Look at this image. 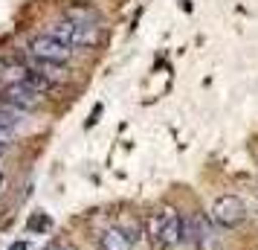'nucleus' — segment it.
I'll use <instances>...</instances> for the list:
<instances>
[{
	"instance_id": "nucleus-13",
	"label": "nucleus",
	"mask_w": 258,
	"mask_h": 250,
	"mask_svg": "<svg viewBox=\"0 0 258 250\" xmlns=\"http://www.w3.org/2000/svg\"><path fill=\"white\" fill-rule=\"evenodd\" d=\"M3 186H6V175L0 172V192H3Z\"/></svg>"
},
{
	"instance_id": "nucleus-11",
	"label": "nucleus",
	"mask_w": 258,
	"mask_h": 250,
	"mask_svg": "<svg viewBox=\"0 0 258 250\" xmlns=\"http://www.w3.org/2000/svg\"><path fill=\"white\" fill-rule=\"evenodd\" d=\"M12 137H15L12 131H6V128H0V145H9V143H12Z\"/></svg>"
},
{
	"instance_id": "nucleus-5",
	"label": "nucleus",
	"mask_w": 258,
	"mask_h": 250,
	"mask_svg": "<svg viewBox=\"0 0 258 250\" xmlns=\"http://www.w3.org/2000/svg\"><path fill=\"white\" fill-rule=\"evenodd\" d=\"M183 241V218L174 207L163 210V230H160V244L163 247H177Z\"/></svg>"
},
{
	"instance_id": "nucleus-2",
	"label": "nucleus",
	"mask_w": 258,
	"mask_h": 250,
	"mask_svg": "<svg viewBox=\"0 0 258 250\" xmlns=\"http://www.w3.org/2000/svg\"><path fill=\"white\" fill-rule=\"evenodd\" d=\"M212 224L223 227V230H232V227L244 224L246 218V204L238 198V195H221L218 201L212 204Z\"/></svg>"
},
{
	"instance_id": "nucleus-9",
	"label": "nucleus",
	"mask_w": 258,
	"mask_h": 250,
	"mask_svg": "<svg viewBox=\"0 0 258 250\" xmlns=\"http://www.w3.org/2000/svg\"><path fill=\"white\" fill-rule=\"evenodd\" d=\"M21 119H24V114L18 111V108L6 105V102H0V128H6V131H18L21 128Z\"/></svg>"
},
{
	"instance_id": "nucleus-3",
	"label": "nucleus",
	"mask_w": 258,
	"mask_h": 250,
	"mask_svg": "<svg viewBox=\"0 0 258 250\" xmlns=\"http://www.w3.org/2000/svg\"><path fill=\"white\" fill-rule=\"evenodd\" d=\"M26 53H29L32 59L58 61V64H64V61H70L73 47L61 44V41H55V38L47 35V32H41V35H32V38H29V47H26Z\"/></svg>"
},
{
	"instance_id": "nucleus-14",
	"label": "nucleus",
	"mask_w": 258,
	"mask_h": 250,
	"mask_svg": "<svg viewBox=\"0 0 258 250\" xmlns=\"http://www.w3.org/2000/svg\"><path fill=\"white\" fill-rule=\"evenodd\" d=\"M61 250H76V247H61Z\"/></svg>"
},
{
	"instance_id": "nucleus-1",
	"label": "nucleus",
	"mask_w": 258,
	"mask_h": 250,
	"mask_svg": "<svg viewBox=\"0 0 258 250\" xmlns=\"http://www.w3.org/2000/svg\"><path fill=\"white\" fill-rule=\"evenodd\" d=\"M183 241L195 244V250H218L212 218H206L203 213H191L188 218H183Z\"/></svg>"
},
{
	"instance_id": "nucleus-4",
	"label": "nucleus",
	"mask_w": 258,
	"mask_h": 250,
	"mask_svg": "<svg viewBox=\"0 0 258 250\" xmlns=\"http://www.w3.org/2000/svg\"><path fill=\"white\" fill-rule=\"evenodd\" d=\"M41 99L44 96L32 90V87H26V84H9V87H3V102L6 105L18 108L21 114H32L41 108Z\"/></svg>"
},
{
	"instance_id": "nucleus-7",
	"label": "nucleus",
	"mask_w": 258,
	"mask_h": 250,
	"mask_svg": "<svg viewBox=\"0 0 258 250\" xmlns=\"http://www.w3.org/2000/svg\"><path fill=\"white\" fill-rule=\"evenodd\" d=\"M64 18L73 21V24H82V26H99V21H102L99 12H96L90 3H84V0H76L70 9L64 12Z\"/></svg>"
},
{
	"instance_id": "nucleus-12",
	"label": "nucleus",
	"mask_w": 258,
	"mask_h": 250,
	"mask_svg": "<svg viewBox=\"0 0 258 250\" xmlns=\"http://www.w3.org/2000/svg\"><path fill=\"white\" fill-rule=\"evenodd\" d=\"M9 250H26V241H12V247Z\"/></svg>"
},
{
	"instance_id": "nucleus-10",
	"label": "nucleus",
	"mask_w": 258,
	"mask_h": 250,
	"mask_svg": "<svg viewBox=\"0 0 258 250\" xmlns=\"http://www.w3.org/2000/svg\"><path fill=\"white\" fill-rule=\"evenodd\" d=\"M49 224H52V221H49V215L38 213V215H32V218H29V233H35V230H41V233H44V230H49Z\"/></svg>"
},
{
	"instance_id": "nucleus-8",
	"label": "nucleus",
	"mask_w": 258,
	"mask_h": 250,
	"mask_svg": "<svg viewBox=\"0 0 258 250\" xmlns=\"http://www.w3.org/2000/svg\"><path fill=\"white\" fill-rule=\"evenodd\" d=\"M99 250H134V241L125 236L122 227H107L99 236Z\"/></svg>"
},
{
	"instance_id": "nucleus-6",
	"label": "nucleus",
	"mask_w": 258,
	"mask_h": 250,
	"mask_svg": "<svg viewBox=\"0 0 258 250\" xmlns=\"http://www.w3.org/2000/svg\"><path fill=\"white\" fill-rule=\"evenodd\" d=\"M29 70H35V73H41L44 79H49L52 84H61L67 76H70V70L64 67V64H58V61H41V59H32L29 56V64H26Z\"/></svg>"
}]
</instances>
